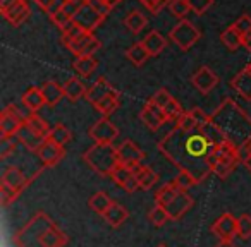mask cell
<instances>
[{
  "mask_svg": "<svg viewBox=\"0 0 251 247\" xmlns=\"http://www.w3.org/2000/svg\"><path fill=\"white\" fill-rule=\"evenodd\" d=\"M103 2H105V4H107V5H110L112 9H114L115 5H117L119 2H121V0H103Z\"/></svg>",
  "mask_w": 251,
  "mask_h": 247,
  "instance_id": "cell-60",
  "label": "cell"
},
{
  "mask_svg": "<svg viewBox=\"0 0 251 247\" xmlns=\"http://www.w3.org/2000/svg\"><path fill=\"white\" fill-rule=\"evenodd\" d=\"M103 19H105L103 16H100L97 11H93V9H91L90 5L86 4L76 14V18H74V22H77V24H79L86 33H93V29L97 28V26H100Z\"/></svg>",
  "mask_w": 251,
  "mask_h": 247,
  "instance_id": "cell-15",
  "label": "cell"
},
{
  "mask_svg": "<svg viewBox=\"0 0 251 247\" xmlns=\"http://www.w3.org/2000/svg\"><path fill=\"white\" fill-rule=\"evenodd\" d=\"M21 0H0V12L4 14V12L11 11L14 5H18Z\"/></svg>",
  "mask_w": 251,
  "mask_h": 247,
  "instance_id": "cell-54",
  "label": "cell"
},
{
  "mask_svg": "<svg viewBox=\"0 0 251 247\" xmlns=\"http://www.w3.org/2000/svg\"><path fill=\"white\" fill-rule=\"evenodd\" d=\"M136 179H138V184H140V189H143V191H150V189L158 182V174L155 170H151L150 167L145 165L143 172H141Z\"/></svg>",
  "mask_w": 251,
  "mask_h": 247,
  "instance_id": "cell-36",
  "label": "cell"
},
{
  "mask_svg": "<svg viewBox=\"0 0 251 247\" xmlns=\"http://www.w3.org/2000/svg\"><path fill=\"white\" fill-rule=\"evenodd\" d=\"M100 46H101V42L97 38V36H93V40L88 43V46L84 48V52H83V55H81V57H93L95 53L100 50Z\"/></svg>",
  "mask_w": 251,
  "mask_h": 247,
  "instance_id": "cell-53",
  "label": "cell"
},
{
  "mask_svg": "<svg viewBox=\"0 0 251 247\" xmlns=\"http://www.w3.org/2000/svg\"><path fill=\"white\" fill-rule=\"evenodd\" d=\"M241 151H243V158H244V157H248V155H251V139L248 141V143L244 144L243 148H241Z\"/></svg>",
  "mask_w": 251,
  "mask_h": 247,
  "instance_id": "cell-58",
  "label": "cell"
},
{
  "mask_svg": "<svg viewBox=\"0 0 251 247\" xmlns=\"http://www.w3.org/2000/svg\"><path fill=\"white\" fill-rule=\"evenodd\" d=\"M133 177L134 175H133V172H131V168L127 167V165H122V163H119L117 168H115L110 175V179L119 185V187H124V185L127 184Z\"/></svg>",
  "mask_w": 251,
  "mask_h": 247,
  "instance_id": "cell-39",
  "label": "cell"
},
{
  "mask_svg": "<svg viewBox=\"0 0 251 247\" xmlns=\"http://www.w3.org/2000/svg\"><path fill=\"white\" fill-rule=\"evenodd\" d=\"M88 2L86 0H62V4H60V9L66 12L69 18H76V14L81 11V9L86 5Z\"/></svg>",
  "mask_w": 251,
  "mask_h": 247,
  "instance_id": "cell-45",
  "label": "cell"
},
{
  "mask_svg": "<svg viewBox=\"0 0 251 247\" xmlns=\"http://www.w3.org/2000/svg\"><path fill=\"white\" fill-rule=\"evenodd\" d=\"M36 155H38V158L43 163V167L50 168V167H55V165L60 163V160L66 157V150H64L62 146H59V144H55V143H52V141L47 139L45 144L40 148Z\"/></svg>",
  "mask_w": 251,
  "mask_h": 247,
  "instance_id": "cell-13",
  "label": "cell"
},
{
  "mask_svg": "<svg viewBox=\"0 0 251 247\" xmlns=\"http://www.w3.org/2000/svg\"><path fill=\"white\" fill-rule=\"evenodd\" d=\"M36 2V5H38L40 9H43L45 12H49L50 9L55 5V0H35Z\"/></svg>",
  "mask_w": 251,
  "mask_h": 247,
  "instance_id": "cell-55",
  "label": "cell"
},
{
  "mask_svg": "<svg viewBox=\"0 0 251 247\" xmlns=\"http://www.w3.org/2000/svg\"><path fill=\"white\" fill-rule=\"evenodd\" d=\"M71 137H73L71 131L67 129L64 124H57V126H53L52 129H50V134H49V137H47V139L64 148L71 141Z\"/></svg>",
  "mask_w": 251,
  "mask_h": 247,
  "instance_id": "cell-31",
  "label": "cell"
},
{
  "mask_svg": "<svg viewBox=\"0 0 251 247\" xmlns=\"http://www.w3.org/2000/svg\"><path fill=\"white\" fill-rule=\"evenodd\" d=\"M141 43H143V46L147 48V52L150 53V57H157L158 53L164 52L165 46H167L165 38L157 31V29H151V31L141 40Z\"/></svg>",
  "mask_w": 251,
  "mask_h": 247,
  "instance_id": "cell-21",
  "label": "cell"
},
{
  "mask_svg": "<svg viewBox=\"0 0 251 247\" xmlns=\"http://www.w3.org/2000/svg\"><path fill=\"white\" fill-rule=\"evenodd\" d=\"M84 33H86V31H84V29L81 28L77 22H74V19H73V21H71L69 24H67L66 28L62 29V43L66 46H69L71 43L74 42V40L79 38V36L84 35Z\"/></svg>",
  "mask_w": 251,
  "mask_h": 247,
  "instance_id": "cell-38",
  "label": "cell"
},
{
  "mask_svg": "<svg viewBox=\"0 0 251 247\" xmlns=\"http://www.w3.org/2000/svg\"><path fill=\"white\" fill-rule=\"evenodd\" d=\"M200 133L203 134V136L206 137V139L210 141V144L212 146H217V144H220V143H224V141H227V137H226V134L220 131V127L217 126L215 122L210 118L206 124H203L201 127H200Z\"/></svg>",
  "mask_w": 251,
  "mask_h": 247,
  "instance_id": "cell-25",
  "label": "cell"
},
{
  "mask_svg": "<svg viewBox=\"0 0 251 247\" xmlns=\"http://www.w3.org/2000/svg\"><path fill=\"white\" fill-rule=\"evenodd\" d=\"M29 14H31V7H29V4L28 2H25V0H21L18 5H14L11 11L4 12L2 16H4V18L7 19L14 28H19L23 22L28 21Z\"/></svg>",
  "mask_w": 251,
  "mask_h": 247,
  "instance_id": "cell-20",
  "label": "cell"
},
{
  "mask_svg": "<svg viewBox=\"0 0 251 247\" xmlns=\"http://www.w3.org/2000/svg\"><path fill=\"white\" fill-rule=\"evenodd\" d=\"M188 4H189V9H191L193 14L201 16L212 7L213 0H188Z\"/></svg>",
  "mask_w": 251,
  "mask_h": 247,
  "instance_id": "cell-48",
  "label": "cell"
},
{
  "mask_svg": "<svg viewBox=\"0 0 251 247\" xmlns=\"http://www.w3.org/2000/svg\"><path fill=\"white\" fill-rule=\"evenodd\" d=\"M93 33H84V35H81L79 38H76L73 43H71L67 48H69V52L73 53V55H76V57H81L83 55V52H84V48L88 46V43L93 40Z\"/></svg>",
  "mask_w": 251,
  "mask_h": 247,
  "instance_id": "cell-41",
  "label": "cell"
},
{
  "mask_svg": "<svg viewBox=\"0 0 251 247\" xmlns=\"http://www.w3.org/2000/svg\"><path fill=\"white\" fill-rule=\"evenodd\" d=\"M243 165H244V168L251 174V155H248V157L243 158Z\"/></svg>",
  "mask_w": 251,
  "mask_h": 247,
  "instance_id": "cell-59",
  "label": "cell"
},
{
  "mask_svg": "<svg viewBox=\"0 0 251 247\" xmlns=\"http://www.w3.org/2000/svg\"><path fill=\"white\" fill-rule=\"evenodd\" d=\"M121 96V91L119 90H115L114 86H112L110 83H108L105 77H98L97 81H95V84L93 86L88 90V93H86V100L90 101L91 105H97L98 101L101 100V98H105V96Z\"/></svg>",
  "mask_w": 251,
  "mask_h": 247,
  "instance_id": "cell-14",
  "label": "cell"
},
{
  "mask_svg": "<svg viewBox=\"0 0 251 247\" xmlns=\"http://www.w3.org/2000/svg\"><path fill=\"white\" fill-rule=\"evenodd\" d=\"M248 67H250V69H251V64H250V66H248Z\"/></svg>",
  "mask_w": 251,
  "mask_h": 247,
  "instance_id": "cell-63",
  "label": "cell"
},
{
  "mask_svg": "<svg viewBox=\"0 0 251 247\" xmlns=\"http://www.w3.org/2000/svg\"><path fill=\"white\" fill-rule=\"evenodd\" d=\"M25 124H26V126H28L31 131H35L36 134H40V136H43V137H49L50 129H52V127L49 126V122H47L45 118L40 117L38 113H31L28 118H26Z\"/></svg>",
  "mask_w": 251,
  "mask_h": 247,
  "instance_id": "cell-29",
  "label": "cell"
},
{
  "mask_svg": "<svg viewBox=\"0 0 251 247\" xmlns=\"http://www.w3.org/2000/svg\"><path fill=\"white\" fill-rule=\"evenodd\" d=\"M169 11H171V14L174 18H177L181 21V19H184L188 16V12H191V9H189L188 0H172L169 4Z\"/></svg>",
  "mask_w": 251,
  "mask_h": 247,
  "instance_id": "cell-43",
  "label": "cell"
},
{
  "mask_svg": "<svg viewBox=\"0 0 251 247\" xmlns=\"http://www.w3.org/2000/svg\"><path fill=\"white\" fill-rule=\"evenodd\" d=\"M179 189L176 187L174 184H165V185H162L160 189H158L157 192H155V204H158V206H162V208H165V206L169 204V202H172V199L176 198V196L179 194Z\"/></svg>",
  "mask_w": 251,
  "mask_h": 247,
  "instance_id": "cell-28",
  "label": "cell"
},
{
  "mask_svg": "<svg viewBox=\"0 0 251 247\" xmlns=\"http://www.w3.org/2000/svg\"><path fill=\"white\" fill-rule=\"evenodd\" d=\"M215 247H239L234 240H219Z\"/></svg>",
  "mask_w": 251,
  "mask_h": 247,
  "instance_id": "cell-56",
  "label": "cell"
},
{
  "mask_svg": "<svg viewBox=\"0 0 251 247\" xmlns=\"http://www.w3.org/2000/svg\"><path fill=\"white\" fill-rule=\"evenodd\" d=\"M73 67L79 76L88 77L98 67V60L95 57H76V60L73 62Z\"/></svg>",
  "mask_w": 251,
  "mask_h": 247,
  "instance_id": "cell-27",
  "label": "cell"
},
{
  "mask_svg": "<svg viewBox=\"0 0 251 247\" xmlns=\"http://www.w3.org/2000/svg\"><path fill=\"white\" fill-rule=\"evenodd\" d=\"M243 46L248 50V52H251V33L246 36H243Z\"/></svg>",
  "mask_w": 251,
  "mask_h": 247,
  "instance_id": "cell-57",
  "label": "cell"
},
{
  "mask_svg": "<svg viewBox=\"0 0 251 247\" xmlns=\"http://www.w3.org/2000/svg\"><path fill=\"white\" fill-rule=\"evenodd\" d=\"M21 101L26 110H29L31 113H38V110H42L47 105L45 96L42 93V88H36V86H31L29 90H26L25 94L21 96Z\"/></svg>",
  "mask_w": 251,
  "mask_h": 247,
  "instance_id": "cell-17",
  "label": "cell"
},
{
  "mask_svg": "<svg viewBox=\"0 0 251 247\" xmlns=\"http://www.w3.org/2000/svg\"><path fill=\"white\" fill-rule=\"evenodd\" d=\"M126 57H127V59H129L134 66L140 67V66H143L148 59H150V53L147 52V48L143 46V43L140 42V43H134L133 46H129V48H127Z\"/></svg>",
  "mask_w": 251,
  "mask_h": 247,
  "instance_id": "cell-32",
  "label": "cell"
},
{
  "mask_svg": "<svg viewBox=\"0 0 251 247\" xmlns=\"http://www.w3.org/2000/svg\"><path fill=\"white\" fill-rule=\"evenodd\" d=\"M33 179H28L18 167H7L2 174V182H0V201L2 206L7 208L11 202L21 196V192L29 185Z\"/></svg>",
  "mask_w": 251,
  "mask_h": 247,
  "instance_id": "cell-5",
  "label": "cell"
},
{
  "mask_svg": "<svg viewBox=\"0 0 251 247\" xmlns=\"http://www.w3.org/2000/svg\"><path fill=\"white\" fill-rule=\"evenodd\" d=\"M172 184H174L179 191H188V189H191L193 185L200 184V182L196 180V177L193 174H189V172H186V170H179V174L174 177Z\"/></svg>",
  "mask_w": 251,
  "mask_h": 247,
  "instance_id": "cell-37",
  "label": "cell"
},
{
  "mask_svg": "<svg viewBox=\"0 0 251 247\" xmlns=\"http://www.w3.org/2000/svg\"><path fill=\"white\" fill-rule=\"evenodd\" d=\"M158 247H167V246H164V244H162V246H158Z\"/></svg>",
  "mask_w": 251,
  "mask_h": 247,
  "instance_id": "cell-62",
  "label": "cell"
},
{
  "mask_svg": "<svg viewBox=\"0 0 251 247\" xmlns=\"http://www.w3.org/2000/svg\"><path fill=\"white\" fill-rule=\"evenodd\" d=\"M42 93L45 96V101L49 107H55L62 98H66L64 94V86H59L55 81H47L42 86Z\"/></svg>",
  "mask_w": 251,
  "mask_h": 247,
  "instance_id": "cell-24",
  "label": "cell"
},
{
  "mask_svg": "<svg viewBox=\"0 0 251 247\" xmlns=\"http://www.w3.org/2000/svg\"><path fill=\"white\" fill-rule=\"evenodd\" d=\"M158 150L179 170L195 175L198 182L205 180L212 174L208 157L212 155L213 146L200 131L182 133L174 126L171 133L158 143Z\"/></svg>",
  "mask_w": 251,
  "mask_h": 247,
  "instance_id": "cell-1",
  "label": "cell"
},
{
  "mask_svg": "<svg viewBox=\"0 0 251 247\" xmlns=\"http://www.w3.org/2000/svg\"><path fill=\"white\" fill-rule=\"evenodd\" d=\"M237 237H241L243 240H248L251 237V216L246 213L237 218Z\"/></svg>",
  "mask_w": 251,
  "mask_h": 247,
  "instance_id": "cell-46",
  "label": "cell"
},
{
  "mask_svg": "<svg viewBox=\"0 0 251 247\" xmlns=\"http://www.w3.org/2000/svg\"><path fill=\"white\" fill-rule=\"evenodd\" d=\"M88 134L97 144H112L115 137H119V129L108 117H101L90 127Z\"/></svg>",
  "mask_w": 251,
  "mask_h": 247,
  "instance_id": "cell-7",
  "label": "cell"
},
{
  "mask_svg": "<svg viewBox=\"0 0 251 247\" xmlns=\"http://www.w3.org/2000/svg\"><path fill=\"white\" fill-rule=\"evenodd\" d=\"M86 86H84V83L79 79V77H69V79L64 83V94H66V98L71 101V103H76V101H79L81 98H86Z\"/></svg>",
  "mask_w": 251,
  "mask_h": 247,
  "instance_id": "cell-19",
  "label": "cell"
},
{
  "mask_svg": "<svg viewBox=\"0 0 251 247\" xmlns=\"http://www.w3.org/2000/svg\"><path fill=\"white\" fill-rule=\"evenodd\" d=\"M119 96H105V98H101L100 101H98L97 105H93L95 107V110L97 112H100L101 113V117H108V115H112L115 110L119 108Z\"/></svg>",
  "mask_w": 251,
  "mask_h": 247,
  "instance_id": "cell-34",
  "label": "cell"
},
{
  "mask_svg": "<svg viewBox=\"0 0 251 247\" xmlns=\"http://www.w3.org/2000/svg\"><path fill=\"white\" fill-rule=\"evenodd\" d=\"M19 144H21V141L18 139V136L0 137V160H5V158H9L12 153H16Z\"/></svg>",
  "mask_w": 251,
  "mask_h": 247,
  "instance_id": "cell-35",
  "label": "cell"
},
{
  "mask_svg": "<svg viewBox=\"0 0 251 247\" xmlns=\"http://www.w3.org/2000/svg\"><path fill=\"white\" fill-rule=\"evenodd\" d=\"M230 88L239 94L243 100L251 101V69L244 67L230 81Z\"/></svg>",
  "mask_w": 251,
  "mask_h": 247,
  "instance_id": "cell-16",
  "label": "cell"
},
{
  "mask_svg": "<svg viewBox=\"0 0 251 247\" xmlns=\"http://www.w3.org/2000/svg\"><path fill=\"white\" fill-rule=\"evenodd\" d=\"M234 28L239 31V35L241 36H246V35H250L251 33V18L248 14H244V16H241V18H237V21L234 22Z\"/></svg>",
  "mask_w": 251,
  "mask_h": 247,
  "instance_id": "cell-50",
  "label": "cell"
},
{
  "mask_svg": "<svg viewBox=\"0 0 251 247\" xmlns=\"http://www.w3.org/2000/svg\"><path fill=\"white\" fill-rule=\"evenodd\" d=\"M241 161H243L241 158H227V160H220L219 163L215 165V168H213V174H215L219 179H227L234 170H236V167L241 163Z\"/></svg>",
  "mask_w": 251,
  "mask_h": 247,
  "instance_id": "cell-33",
  "label": "cell"
},
{
  "mask_svg": "<svg viewBox=\"0 0 251 247\" xmlns=\"http://www.w3.org/2000/svg\"><path fill=\"white\" fill-rule=\"evenodd\" d=\"M165 2H167V4H171V2H172V0H165Z\"/></svg>",
  "mask_w": 251,
  "mask_h": 247,
  "instance_id": "cell-61",
  "label": "cell"
},
{
  "mask_svg": "<svg viewBox=\"0 0 251 247\" xmlns=\"http://www.w3.org/2000/svg\"><path fill=\"white\" fill-rule=\"evenodd\" d=\"M112 204H114V201H112L110 196H108L105 191L95 192V194L88 199V206H90L91 211L97 213V215H101V216L108 211V208H110Z\"/></svg>",
  "mask_w": 251,
  "mask_h": 247,
  "instance_id": "cell-23",
  "label": "cell"
},
{
  "mask_svg": "<svg viewBox=\"0 0 251 247\" xmlns=\"http://www.w3.org/2000/svg\"><path fill=\"white\" fill-rule=\"evenodd\" d=\"M147 22H148L147 16H145L141 11H131L129 14L126 16V19H124L126 28L129 29L131 33L143 31V29L147 28Z\"/></svg>",
  "mask_w": 251,
  "mask_h": 247,
  "instance_id": "cell-26",
  "label": "cell"
},
{
  "mask_svg": "<svg viewBox=\"0 0 251 247\" xmlns=\"http://www.w3.org/2000/svg\"><path fill=\"white\" fill-rule=\"evenodd\" d=\"M213 122L226 134L227 141L243 148L251 139V117L232 100L226 98L219 108L210 115Z\"/></svg>",
  "mask_w": 251,
  "mask_h": 247,
  "instance_id": "cell-3",
  "label": "cell"
},
{
  "mask_svg": "<svg viewBox=\"0 0 251 247\" xmlns=\"http://www.w3.org/2000/svg\"><path fill=\"white\" fill-rule=\"evenodd\" d=\"M174 126L177 129H181L182 133H195V131H198V122L195 120V117H193V113L189 110L182 113V117L176 122Z\"/></svg>",
  "mask_w": 251,
  "mask_h": 247,
  "instance_id": "cell-42",
  "label": "cell"
},
{
  "mask_svg": "<svg viewBox=\"0 0 251 247\" xmlns=\"http://www.w3.org/2000/svg\"><path fill=\"white\" fill-rule=\"evenodd\" d=\"M169 38L176 43V46L182 50V52H188L189 48L196 45L201 38V31L193 24L188 19H181L174 28L171 29V35Z\"/></svg>",
  "mask_w": 251,
  "mask_h": 247,
  "instance_id": "cell-6",
  "label": "cell"
},
{
  "mask_svg": "<svg viewBox=\"0 0 251 247\" xmlns=\"http://www.w3.org/2000/svg\"><path fill=\"white\" fill-rule=\"evenodd\" d=\"M210 230L219 240H232L237 235V218L230 213H224L212 223Z\"/></svg>",
  "mask_w": 251,
  "mask_h": 247,
  "instance_id": "cell-9",
  "label": "cell"
},
{
  "mask_svg": "<svg viewBox=\"0 0 251 247\" xmlns=\"http://www.w3.org/2000/svg\"><path fill=\"white\" fill-rule=\"evenodd\" d=\"M164 112H165V117H167V122H172V124H176V122H177L179 118L182 117V113H184L186 110H182V105L174 98V100H172L171 103H169L167 107L164 108Z\"/></svg>",
  "mask_w": 251,
  "mask_h": 247,
  "instance_id": "cell-44",
  "label": "cell"
},
{
  "mask_svg": "<svg viewBox=\"0 0 251 247\" xmlns=\"http://www.w3.org/2000/svg\"><path fill=\"white\" fill-rule=\"evenodd\" d=\"M193 204H195V199L186 191H181L172 199V202H169V204L165 206V211L169 213V218H171L172 222H179V220L191 209Z\"/></svg>",
  "mask_w": 251,
  "mask_h": 247,
  "instance_id": "cell-10",
  "label": "cell"
},
{
  "mask_svg": "<svg viewBox=\"0 0 251 247\" xmlns=\"http://www.w3.org/2000/svg\"><path fill=\"white\" fill-rule=\"evenodd\" d=\"M127 218H129V211H127L121 202H115V201H114V204L108 208V211L103 215V220L112 228H119Z\"/></svg>",
  "mask_w": 251,
  "mask_h": 247,
  "instance_id": "cell-22",
  "label": "cell"
},
{
  "mask_svg": "<svg viewBox=\"0 0 251 247\" xmlns=\"http://www.w3.org/2000/svg\"><path fill=\"white\" fill-rule=\"evenodd\" d=\"M83 161L91 170L97 172L100 177H110L112 172L121 163L119 161V151L114 144H97V143L83 153Z\"/></svg>",
  "mask_w": 251,
  "mask_h": 247,
  "instance_id": "cell-4",
  "label": "cell"
},
{
  "mask_svg": "<svg viewBox=\"0 0 251 247\" xmlns=\"http://www.w3.org/2000/svg\"><path fill=\"white\" fill-rule=\"evenodd\" d=\"M169 220H171L169 218V213L165 211V208H162V206H158V204H155L153 208L148 211V222H150L153 226L165 225Z\"/></svg>",
  "mask_w": 251,
  "mask_h": 247,
  "instance_id": "cell-40",
  "label": "cell"
},
{
  "mask_svg": "<svg viewBox=\"0 0 251 247\" xmlns=\"http://www.w3.org/2000/svg\"><path fill=\"white\" fill-rule=\"evenodd\" d=\"M69 237L47 213L38 211L16 235L18 247H64Z\"/></svg>",
  "mask_w": 251,
  "mask_h": 247,
  "instance_id": "cell-2",
  "label": "cell"
},
{
  "mask_svg": "<svg viewBox=\"0 0 251 247\" xmlns=\"http://www.w3.org/2000/svg\"><path fill=\"white\" fill-rule=\"evenodd\" d=\"M172 100H174V96H172V94L169 93V91L165 90V88H160V90H158L157 93H155L153 96L150 98L151 103L157 105V107H160V108H165L169 103H171Z\"/></svg>",
  "mask_w": 251,
  "mask_h": 247,
  "instance_id": "cell-47",
  "label": "cell"
},
{
  "mask_svg": "<svg viewBox=\"0 0 251 247\" xmlns=\"http://www.w3.org/2000/svg\"><path fill=\"white\" fill-rule=\"evenodd\" d=\"M140 2L147 9H150L153 14H158V12H160L162 9L167 5V2H165V0H140Z\"/></svg>",
  "mask_w": 251,
  "mask_h": 247,
  "instance_id": "cell-52",
  "label": "cell"
},
{
  "mask_svg": "<svg viewBox=\"0 0 251 247\" xmlns=\"http://www.w3.org/2000/svg\"><path fill=\"white\" fill-rule=\"evenodd\" d=\"M49 16H50V19H52L53 24H55L57 28H60V31H62V29L66 28L71 21H73V18H69V16H67L60 7L57 9V11H53L52 14H49Z\"/></svg>",
  "mask_w": 251,
  "mask_h": 247,
  "instance_id": "cell-49",
  "label": "cell"
},
{
  "mask_svg": "<svg viewBox=\"0 0 251 247\" xmlns=\"http://www.w3.org/2000/svg\"><path fill=\"white\" fill-rule=\"evenodd\" d=\"M88 5H90L93 11H97L100 16H103V18H107V16L110 14V11H112L110 5L105 4L103 0H88Z\"/></svg>",
  "mask_w": 251,
  "mask_h": 247,
  "instance_id": "cell-51",
  "label": "cell"
},
{
  "mask_svg": "<svg viewBox=\"0 0 251 247\" xmlns=\"http://www.w3.org/2000/svg\"><path fill=\"white\" fill-rule=\"evenodd\" d=\"M18 139L21 141V144L26 148L28 151H31V153H38L40 148L45 144L47 137L40 136V134H36L35 131H31L28 126H23V129L18 133Z\"/></svg>",
  "mask_w": 251,
  "mask_h": 247,
  "instance_id": "cell-18",
  "label": "cell"
},
{
  "mask_svg": "<svg viewBox=\"0 0 251 247\" xmlns=\"http://www.w3.org/2000/svg\"><path fill=\"white\" fill-rule=\"evenodd\" d=\"M220 40L229 50H237L243 46V36L239 35V31L234 26H229L227 29H224L222 35H220Z\"/></svg>",
  "mask_w": 251,
  "mask_h": 247,
  "instance_id": "cell-30",
  "label": "cell"
},
{
  "mask_svg": "<svg viewBox=\"0 0 251 247\" xmlns=\"http://www.w3.org/2000/svg\"><path fill=\"white\" fill-rule=\"evenodd\" d=\"M117 151H119V161L122 165H127V167H131L134 163H141L145 158V151L138 144H134L131 139L122 141L117 146Z\"/></svg>",
  "mask_w": 251,
  "mask_h": 247,
  "instance_id": "cell-12",
  "label": "cell"
},
{
  "mask_svg": "<svg viewBox=\"0 0 251 247\" xmlns=\"http://www.w3.org/2000/svg\"><path fill=\"white\" fill-rule=\"evenodd\" d=\"M191 83H193V86L200 91V93L206 94V93H210L217 84H219V77H217V74L213 72L210 67L203 66V67H200L195 74H193Z\"/></svg>",
  "mask_w": 251,
  "mask_h": 247,
  "instance_id": "cell-11",
  "label": "cell"
},
{
  "mask_svg": "<svg viewBox=\"0 0 251 247\" xmlns=\"http://www.w3.org/2000/svg\"><path fill=\"white\" fill-rule=\"evenodd\" d=\"M140 120L143 122L145 126L151 131V133H157L162 126L167 124V117H165L164 108L153 105L150 100L145 103V107L140 112Z\"/></svg>",
  "mask_w": 251,
  "mask_h": 247,
  "instance_id": "cell-8",
  "label": "cell"
}]
</instances>
